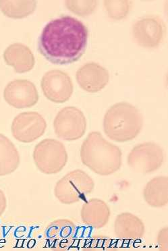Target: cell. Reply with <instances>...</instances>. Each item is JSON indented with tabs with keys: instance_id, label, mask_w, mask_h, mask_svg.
<instances>
[{
	"instance_id": "3",
	"label": "cell",
	"mask_w": 168,
	"mask_h": 251,
	"mask_svg": "<svg viewBox=\"0 0 168 251\" xmlns=\"http://www.w3.org/2000/svg\"><path fill=\"white\" fill-rule=\"evenodd\" d=\"M144 125L140 111L132 104L120 102L114 104L105 113L103 129L112 141L124 143L135 139Z\"/></svg>"
},
{
	"instance_id": "7",
	"label": "cell",
	"mask_w": 168,
	"mask_h": 251,
	"mask_svg": "<svg viewBox=\"0 0 168 251\" xmlns=\"http://www.w3.org/2000/svg\"><path fill=\"white\" fill-rule=\"evenodd\" d=\"M166 25L160 17L146 16L137 20L132 26L134 41L146 49H156L165 38Z\"/></svg>"
},
{
	"instance_id": "8",
	"label": "cell",
	"mask_w": 168,
	"mask_h": 251,
	"mask_svg": "<svg viewBox=\"0 0 168 251\" xmlns=\"http://www.w3.org/2000/svg\"><path fill=\"white\" fill-rule=\"evenodd\" d=\"M164 161V150L153 142L141 143L132 149L128 154V165L138 173L149 174L156 171Z\"/></svg>"
},
{
	"instance_id": "20",
	"label": "cell",
	"mask_w": 168,
	"mask_h": 251,
	"mask_svg": "<svg viewBox=\"0 0 168 251\" xmlns=\"http://www.w3.org/2000/svg\"><path fill=\"white\" fill-rule=\"evenodd\" d=\"M105 10L111 19L120 21L127 17L132 3L129 1H105Z\"/></svg>"
},
{
	"instance_id": "4",
	"label": "cell",
	"mask_w": 168,
	"mask_h": 251,
	"mask_svg": "<svg viewBox=\"0 0 168 251\" xmlns=\"http://www.w3.org/2000/svg\"><path fill=\"white\" fill-rule=\"evenodd\" d=\"M94 180L85 172L75 170L61 178L54 188L55 197L65 205H71L85 200L94 191Z\"/></svg>"
},
{
	"instance_id": "13",
	"label": "cell",
	"mask_w": 168,
	"mask_h": 251,
	"mask_svg": "<svg viewBox=\"0 0 168 251\" xmlns=\"http://www.w3.org/2000/svg\"><path fill=\"white\" fill-rule=\"evenodd\" d=\"M3 59L8 65L14 68L16 73L21 74L31 71L35 66V57L31 50L22 44L8 47L3 53Z\"/></svg>"
},
{
	"instance_id": "19",
	"label": "cell",
	"mask_w": 168,
	"mask_h": 251,
	"mask_svg": "<svg viewBox=\"0 0 168 251\" xmlns=\"http://www.w3.org/2000/svg\"><path fill=\"white\" fill-rule=\"evenodd\" d=\"M75 232V226L69 220H58L53 222L48 227L46 235L53 243L62 245L72 238Z\"/></svg>"
},
{
	"instance_id": "21",
	"label": "cell",
	"mask_w": 168,
	"mask_h": 251,
	"mask_svg": "<svg viewBox=\"0 0 168 251\" xmlns=\"http://www.w3.org/2000/svg\"><path fill=\"white\" fill-rule=\"evenodd\" d=\"M96 1H66L67 8L80 17H88L95 12L97 6Z\"/></svg>"
},
{
	"instance_id": "12",
	"label": "cell",
	"mask_w": 168,
	"mask_h": 251,
	"mask_svg": "<svg viewBox=\"0 0 168 251\" xmlns=\"http://www.w3.org/2000/svg\"><path fill=\"white\" fill-rule=\"evenodd\" d=\"M76 80L80 87L87 92L95 93L104 89L110 80V75L97 63L89 62L76 72Z\"/></svg>"
},
{
	"instance_id": "14",
	"label": "cell",
	"mask_w": 168,
	"mask_h": 251,
	"mask_svg": "<svg viewBox=\"0 0 168 251\" xmlns=\"http://www.w3.org/2000/svg\"><path fill=\"white\" fill-rule=\"evenodd\" d=\"M110 213V207L103 201L91 199L84 204L80 216L84 223L99 229L108 223Z\"/></svg>"
},
{
	"instance_id": "11",
	"label": "cell",
	"mask_w": 168,
	"mask_h": 251,
	"mask_svg": "<svg viewBox=\"0 0 168 251\" xmlns=\"http://www.w3.org/2000/svg\"><path fill=\"white\" fill-rule=\"evenodd\" d=\"M3 97L9 105L17 109L33 107L39 101L36 87L28 80L9 82L3 91Z\"/></svg>"
},
{
	"instance_id": "2",
	"label": "cell",
	"mask_w": 168,
	"mask_h": 251,
	"mask_svg": "<svg viewBox=\"0 0 168 251\" xmlns=\"http://www.w3.org/2000/svg\"><path fill=\"white\" fill-rule=\"evenodd\" d=\"M120 149L103 137L99 132H91L80 149V158L85 166L100 176L112 175L120 169Z\"/></svg>"
},
{
	"instance_id": "9",
	"label": "cell",
	"mask_w": 168,
	"mask_h": 251,
	"mask_svg": "<svg viewBox=\"0 0 168 251\" xmlns=\"http://www.w3.org/2000/svg\"><path fill=\"white\" fill-rule=\"evenodd\" d=\"M47 123L42 115L35 112L21 113L12 124V133L17 141L30 143L44 135Z\"/></svg>"
},
{
	"instance_id": "15",
	"label": "cell",
	"mask_w": 168,
	"mask_h": 251,
	"mask_svg": "<svg viewBox=\"0 0 168 251\" xmlns=\"http://www.w3.org/2000/svg\"><path fill=\"white\" fill-rule=\"evenodd\" d=\"M114 232L123 239H139L144 237L145 227L138 217L130 213H122L116 217Z\"/></svg>"
},
{
	"instance_id": "16",
	"label": "cell",
	"mask_w": 168,
	"mask_h": 251,
	"mask_svg": "<svg viewBox=\"0 0 168 251\" xmlns=\"http://www.w3.org/2000/svg\"><path fill=\"white\" fill-rule=\"evenodd\" d=\"M144 197L151 207H165L168 203V177L160 176L150 180L144 188Z\"/></svg>"
},
{
	"instance_id": "10",
	"label": "cell",
	"mask_w": 168,
	"mask_h": 251,
	"mask_svg": "<svg viewBox=\"0 0 168 251\" xmlns=\"http://www.w3.org/2000/svg\"><path fill=\"white\" fill-rule=\"evenodd\" d=\"M41 85L44 96L54 103H64L72 95L73 84L71 77L59 70L46 73L43 76Z\"/></svg>"
},
{
	"instance_id": "18",
	"label": "cell",
	"mask_w": 168,
	"mask_h": 251,
	"mask_svg": "<svg viewBox=\"0 0 168 251\" xmlns=\"http://www.w3.org/2000/svg\"><path fill=\"white\" fill-rule=\"evenodd\" d=\"M37 4L35 1H0V10L11 19H24L33 13Z\"/></svg>"
},
{
	"instance_id": "23",
	"label": "cell",
	"mask_w": 168,
	"mask_h": 251,
	"mask_svg": "<svg viewBox=\"0 0 168 251\" xmlns=\"http://www.w3.org/2000/svg\"><path fill=\"white\" fill-rule=\"evenodd\" d=\"M7 207V200L6 195L1 189H0V216H2L6 211Z\"/></svg>"
},
{
	"instance_id": "17",
	"label": "cell",
	"mask_w": 168,
	"mask_h": 251,
	"mask_svg": "<svg viewBox=\"0 0 168 251\" xmlns=\"http://www.w3.org/2000/svg\"><path fill=\"white\" fill-rule=\"evenodd\" d=\"M20 155L15 145L0 133V176L10 175L18 169Z\"/></svg>"
},
{
	"instance_id": "5",
	"label": "cell",
	"mask_w": 168,
	"mask_h": 251,
	"mask_svg": "<svg viewBox=\"0 0 168 251\" xmlns=\"http://www.w3.org/2000/svg\"><path fill=\"white\" fill-rule=\"evenodd\" d=\"M33 159L39 171L45 175H55L67 164L68 153L63 143L55 139H44L35 146Z\"/></svg>"
},
{
	"instance_id": "1",
	"label": "cell",
	"mask_w": 168,
	"mask_h": 251,
	"mask_svg": "<svg viewBox=\"0 0 168 251\" xmlns=\"http://www.w3.org/2000/svg\"><path fill=\"white\" fill-rule=\"evenodd\" d=\"M89 30L79 20L64 16L48 23L39 39L43 56L55 64H68L79 60L88 44Z\"/></svg>"
},
{
	"instance_id": "22",
	"label": "cell",
	"mask_w": 168,
	"mask_h": 251,
	"mask_svg": "<svg viewBox=\"0 0 168 251\" xmlns=\"http://www.w3.org/2000/svg\"><path fill=\"white\" fill-rule=\"evenodd\" d=\"M168 228L164 227L161 229L157 236V243L160 246V248L162 251H168Z\"/></svg>"
},
{
	"instance_id": "6",
	"label": "cell",
	"mask_w": 168,
	"mask_h": 251,
	"mask_svg": "<svg viewBox=\"0 0 168 251\" xmlns=\"http://www.w3.org/2000/svg\"><path fill=\"white\" fill-rule=\"evenodd\" d=\"M87 125L83 112L76 107H64L53 121L57 137L67 141H76L83 137L87 130Z\"/></svg>"
}]
</instances>
